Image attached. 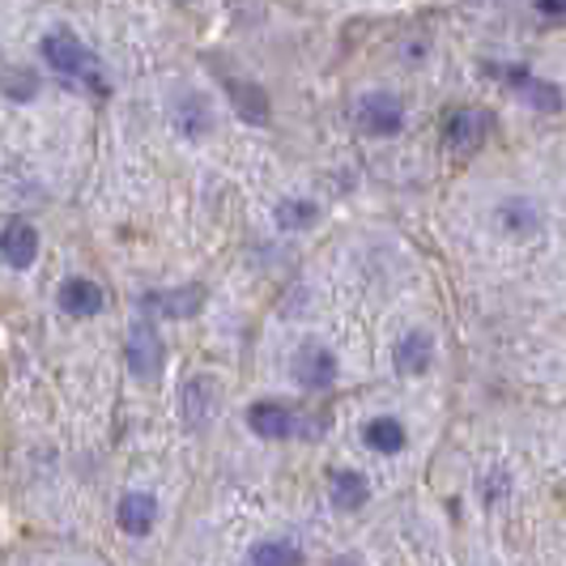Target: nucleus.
<instances>
[{"instance_id": "13", "label": "nucleus", "mask_w": 566, "mask_h": 566, "mask_svg": "<svg viewBox=\"0 0 566 566\" xmlns=\"http://www.w3.org/2000/svg\"><path fill=\"white\" fill-rule=\"evenodd\" d=\"M248 426H252V434H260V439H290L298 418L285 409L282 400H252L248 405Z\"/></svg>"}, {"instance_id": "12", "label": "nucleus", "mask_w": 566, "mask_h": 566, "mask_svg": "<svg viewBox=\"0 0 566 566\" xmlns=\"http://www.w3.org/2000/svg\"><path fill=\"white\" fill-rule=\"evenodd\" d=\"M60 312L73 315V319H90V315L103 312V303H107V294H103V285L90 282V277H69V282L60 285Z\"/></svg>"}, {"instance_id": "18", "label": "nucleus", "mask_w": 566, "mask_h": 566, "mask_svg": "<svg viewBox=\"0 0 566 566\" xmlns=\"http://www.w3.org/2000/svg\"><path fill=\"white\" fill-rule=\"evenodd\" d=\"M363 439H367L370 452L379 455H397L400 448H405V426L397 422V418H370L367 426H363Z\"/></svg>"}, {"instance_id": "21", "label": "nucleus", "mask_w": 566, "mask_h": 566, "mask_svg": "<svg viewBox=\"0 0 566 566\" xmlns=\"http://www.w3.org/2000/svg\"><path fill=\"white\" fill-rule=\"evenodd\" d=\"M0 94L13 103H30L39 94V77L30 69H9V73H0Z\"/></svg>"}, {"instance_id": "24", "label": "nucleus", "mask_w": 566, "mask_h": 566, "mask_svg": "<svg viewBox=\"0 0 566 566\" xmlns=\"http://www.w3.org/2000/svg\"><path fill=\"white\" fill-rule=\"evenodd\" d=\"M179 4H188V0H179Z\"/></svg>"}, {"instance_id": "7", "label": "nucleus", "mask_w": 566, "mask_h": 566, "mask_svg": "<svg viewBox=\"0 0 566 566\" xmlns=\"http://www.w3.org/2000/svg\"><path fill=\"white\" fill-rule=\"evenodd\" d=\"M142 307L163 319H192L205 307V285H179V290H154L145 294Z\"/></svg>"}, {"instance_id": "10", "label": "nucleus", "mask_w": 566, "mask_h": 566, "mask_svg": "<svg viewBox=\"0 0 566 566\" xmlns=\"http://www.w3.org/2000/svg\"><path fill=\"white\" fill-rule=\"evenodd\" d=\"M115 520H119V528H124L128 537H145V533H154V524H158V499L145 494V490H128V494L119 499V507H115Z\"/></svg>"}, {"instance_id": "11", "label": "nucleus", "mask_w": 566, "mask_h": 566, "mask_svg": "<svg viewBox=\"0 0 566 566\" xmlns=\"http://www.w3.org/2000/svg\"><path fill=\"white\" fill-rule=\"evenodd\" d=\"M0 255H4L9 269H30L34 255H39V230L22 222V218L4 222V230H0Z\"/></svg>"}, {"instance_id": "9", "label": "nucleus", "mask_w": 566, "mask_h": 566, "mask_svg": "<svg viewBox=\"0 0 566 566\" xmlns=\"http://www.w3.org/2000/svg\"><path fill=\"white\" fill-rule=\"evenodd\" d=\"M494 218H499V227L507 230L511 239H533V234L545 230V213H541L537 200H528V197H507L499 205Z\"/></svg>"}, {"instance_id": "22", "label": "nucleus", "mask_w": 566, "mask_h": 566, "mask_svg": "<svg viewBox=\"0 0 566 566\" xmlns=\"http://www.w3.org/2000/svg\"><path fill=\"white\" fill-rule=\"evenodd\" d=\"M541 18H566V0H533Z\"/></svg>"}, {"instance_id": "15", "label": "nucleus", "mask_w": 566, "mask_h": 566, "mask_svg": "<svg viewBox=\"0 0 566 566\" xmlns=\"http://www.w3.org/2000/svg\"><path fill=\"white\" fill-rule=\"evenodd\" d=\"M175 128L188 137V142H200L213 133V107L200 98V94H184L175 103Z\"/></svg>"}, {"instance_id": "5", "label": "nucleus", "mask_w": 566, "mask_h": 566, "mask_svg": "<svg viewBox=\"0 0 566 566\" xmlns=\"http://www.w3.org/2000/svg\"><path fill=\"white\" fill-rule=\"evenodd\" d=\"M124 363H128V370L137 379H154L163 370V337H158V328L149 319L128 328V337H124Z\"/></svg>"}, {"instance_id": "8", "label": "nucleus", "mask_w": 566, "mask_h": 566, "mask_svg": "<svg viewBox=\"0 0 566 566\" xmlns=\"http://www.w3.org/2000/svg\"><path fill=\"white\" fill-rule=\"evenodd\" d=\"M222 82V90H227L230 107H234V115L243 119V124H252V128H260V124H269V94L260 90V85L243 82V77H218Z\"/></svg>"}, {"instance_id": "19", "label": "nucleus", "mask_w": 566, "mask_h": 566, "mask_svg": "<svg viewBox=\"0 0 566 566\" xmlns=\"http://www.w3.org/2000/svg\"><path fill=\"white\" fill-rule=\"evenodd\" d=\"M273 222L282 230H312L319 222V205L307 197H285L277 200V209H273Z\"/></svg>"}, {"instance_id": "3", "label": "nucleus", "mask_w": 566, "mask_h": 566, "mask_svg": "<svg viewBox=\"0 0 566 566\" xmlns=\"http://www.w3.org/2000/svg\"><path fill=\"white\" fill-rule=\"evenodd\" d=\"M494 112L485 107H452L439 124V142L448 145L452 154H478L490 137H494Z\"/></svg>"}, {"instance_id": "1", "label": "nucleus", "mask_w": 566, "mask_h": 566, "mask_svg": "<svg viewBox=\"0 0 566 566\" xmlns=\"http://www.w3.org/2000/svg\"><path fill=\"white\" fill-rule=\"evenodd\" d=\"M39 52H43V60H48V69L60 73L64 82L85 85L90 94H107L103 64H98V56L85 48L73 30H48L43 43H39Z\"/></svg>"}, {"instance_id": "17", "label": "nucleus", "mask_w": 566, "mask_h": 566, "mask_svg": "<svg viewBox=\"0 0 566 566\" xmlns=\"http://www.w3.org/2000/svg\"><path fill=\"white\" fill-rule=\"evenodd\" d=\"M213 405H218V384L209 375H200L184 388V418H188V426L213 422Z\"/></svg>"}, {"instance_id": "23", "label": "nucleus", "mask_w": 566, "mask_h": 566, "mask_svg": "<svg viewBox=\"0 0 566 566\" xmlns=\"http://www.w3.org/2000/svg\"><path fill=\"white\" fill-rule=\"evenodd\" d=\"M328 566H363V563H358V558H349V554H340V558H333Z\"/></svg>"}, {"instance_id": "20", "label": "nucleus", "mask_w": 566, "mask_h": 566, "mask_svg": "<svg viewBox=\"0 0 566 566\" xmlns=\"http://www.w3.org/2000/svg\"><path fill=\"white\" fill-rule=\"evenodd\" d=\"M252 566H303V554L290 541H260L252 549Z\"/></svg>"}, {"instance_id": "14", "label": "nucleus", "mask_w": 566, "mask_h": 566, "mask_svg": "<svg viewBox=\"0 0 566 566\" xmlns=\"http://www.w3.org/2000/svg\"><path fill=\"white\" fill-rule=\"evenodd\" d=\"M392 363H397L400 375H426L430 363H434V340H430V333L409 328V333L397 340V349H392Z\"/></svg>"}, {"instance_id": "6", "label": "nucleus", "mask_w": 566, "mask_h": 566, "mask_svg": "<svg viewBox=\"0 0 566 566\" xmlns=\"http://www.w3.org/2000/svg\"><path fill=\"white\" fill-rule=\"evenodd\" d=\"M294 379L303 388H312V392L333 388V379H337V354L328 345H319V340L298 345V354H294Z\"/></svg>"}, {"instance_id": "2", "label": "nucleus", "mask_w": 566, "mask_h": 566, "mask_svg": "<svg viewBox=\"0 0 566 566\" xmlns=\"http://www.w3.org/2000/svg\"><path fill=\"white\" fill-rule=\"evenodd\" d=\"M482 73L490 82L507 85L511 94H515L524 107H533V112L558 115L566 107L563 90L554 82H545V77H537L528 64H515V60H482Z\"/></svg>"}, {"instance_id": "4", "label": "nucleus", "mask_w": 566, "mask_h": 566, "mask_svg": "<svg viewBox=\"0 0 566 566\" xmlns=\"http://www.w3.org/2000/svg\"><path fill=\"white\" fill-rule=\"evenodd\" d=\"M354 124L363 137H375V142H388L405 128V103H400L392 90H370L358 98L354 107Z\"/></svg>"}, {"instance_id": "16", "label": "nucleus", "mask_w": 566, "mask_h": 566, "mask_svg": "<svg viewBox=\"0 0 566 566\" xmlns=\"http://www.w3.org/2000/svg\"><path fill=\"white\" fill-rule=\"evenodd\" d=\"M328 499H333V507H340V511H358V507H367L370 485H367V478L354 473V469H333V473H328Z\"/></svg>"}]
</instances>
